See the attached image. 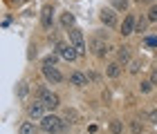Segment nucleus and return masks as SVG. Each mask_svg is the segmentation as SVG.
<instances>
[{
  "instance_id": "nucleus-1",
  "label": "nucleus",
  "mask_w": 157,
  "mask_h": 134,
  "mask_svg": "<svg viewBox=\"0 0 157 134\" xmlns=\"http://www.w3.org/2000/svg\"><path fill=\"white\" fill-rule=\"evenodd\" d=\"M40 128L45 130V132H49V134H59V132H65L67 130V125L61 121L59 116H54V114H45L40 118Z\"/></svg>"
},
{
  "instance_id": "nucleus-2",
  "label": "nucleus",
  "mask_w": 157,
  "mask_h": 134,
  "mask_svg": "<svg viewBox=\"0 0 157 134\" xmlns=\"http://www.w3.org/2000/svg\"><path fill=\"white\" fill-rule=\"evenodd\" d=\"M70 40H72V45H74V49L78 52V56H83L85 54V40H83V34H81V29H70Z\"/></svg>"
},
{
  "instance_id": "nucleus-3",
  "label": "nucleus",
  "mask_w": 157,
  "mask_h": 134,
  "mask_svg": "<svg viewBox=\"0 0 157 134\" xmlns=\"http://www.w3.org/2000/svg\"><path fill=\"white\" fill-rule=\"evenodd\" d=\"M40 101L45 103V107H49V110H54V107H59V105H61L59 96L52 94V92H47V89H40Z\"/></svg>"
},
{
  "instance_id": "nucleus-4",
  "label": "nucleus",
  "mask_w": 157,
  "mask_h": 134,
  "mask_svg": "<svg viewBox=\"0 0 157 134\" xmlns=\"http://www.w3.org/2000/svg\"><path fill=\"white\" fill-rule=\"evenodd\" d=\"M56 52H59V56L63 60H74L76 56H78V52L74 49V45H59L56 47Z\"/></svg>"
},
{
  "instance_id": "nucleus-5",
  "label": "nucleus",
  "mask_w": 157,
  "mask_h": 134,
  "mask_svg": "<svg viewBox=\"0 0 157 134\" xmlns=\"http://www.w3.org/2000/svg\"><path fill=\"white\" fill-rule=\"evenodd\" d=\"M43 74H45V78L52 81V83H61L63 81V74L56 67H52V65H43Z\"/></svg>"
},
{
  "instance_id": "nucleus-6",
  "label": "nucleus",
  "mask_w": 157,
  "mask_h": 134,
  "mask_svg": "<svg viewBox=\"0 0 157 134\" xmlns=\"http://www.w3.org/2000/svg\"><path fill=\"white\" fill-rule=\"evenodd\" d=\"M27 112H29L32 118H43L45 116V103L43 101H34L29 107H27Z\"/></svg>"
},
{
  "instance_id": "nucleus-7",
  "label": "nucleus",
  "mask_w": 157,
  "mask_h": 134,
  "mask_svg": "<svg viewBox=\"0 0 157 134\" xmlns=\"http://www.w3.org/2000/svg\"><path fill=\"white\" fill-rule=\"evenodd\" d=\"M101 23H103V25H108V27H115V25H117L115 9H103V11H101Z\"/></svg>"
},
{
  "instance_id": "nucleus-8",
  "label": "nucleus",
  "mask_w": 157,
  "mask_h": 134,
  "mask_svg": "<svg viewBox=\"0 0 157 134\" xmlns=\"http://www.w3.org/2000/svg\"><path fill=\"white\" fill-rule=\"evenodd\" d=\"M135 27H137V20H135V16H126L124 25H121V34H124V36H128V34L135 31Z\"/></svg>"
},
{
  "instance_id": "nucleus-9",
  "label": "nucleus",
  "mask_w": 157,
  "mask_h": 134,
  "mask_svg": "<svg viewBox=\"0 0 157 134\" xmlns=\"http://www.w3.org/2000/svg\"><path fill=\"white\" fill-rule=\"evenodd\" d=\"M88 76L85 74H81V72H74L72 76H70V83H72V85H78V87H83V85H88Z\"/></svg>"
},
{
  "instance_id": "nucleus-10",
  "label": "nucleus",
  "mask_w": 157,
  "mask_h": 134,
  "mask_svg": "<svg viewBox=\"0 0 157 134\" xmlns=\"http://www.w3.org/2000/svg\"><path fill=\"white\" fill-rule=\"evenodd\" d=\"M52 7H45V9H43V16H40V23H43V27H47V29H49V27H52Z\"/></svg>"
},
{
  "instance_id": "nucleus-11",
  "label": "nucleus",
  "mask_w": 157,
  "mask_h": 134,
  "mask_svg": "<svg viewBox=\"0 0 157 134\" xmlns=\"http://www.w3.org/2000/svg\"><path fill=\"white\" fill-rule=\"evenodd\" d=\"M119 74H121V65H119V63H110V65H108V76H110V78H117Z\"/></svg>"
},
{
  "instance_id": "nucleus-12",
  "label": "nucleus",
  "mask_w": 157,
  "mask_h": 134,
  "mask_svg": "<svg viewBox=\"0 0 157 134\" xmlns=\"http://www.w3.org/2000/svg\"><path fill=\"white\" fill-rule=\"evenodd\" d=\"M61 23H63V27H67V29H74V16L72 13H63Z\"/></svg>"
},
{
  "instance_id": "nucleus-13",
  "label": "nucleus",
  "mask_w": 157,
  "mask_h": 134,
  "mask_svg": "<svg viewBox=\"0 0 157 134\" xmlns=\"http://www.w3.org/2000/svg\"><path fill=\"white\" fill-rule=\"evenodd\" d=\"M18 134H36V128H34V123H23L20 125V130H18Z\"/></svg>"
},
{
  "instance_id": "nucleus-14",
  "label": "nucleus",
  "mask_w": 157,
  "mask_h": 134,
  "mask_svg": "<svg viewBox=\"0 0 157 134\" xmlns=\"http://www.w3.org/2000/svg\"><path fill=\"white\" fill-rule=\"evenodd\" d=\"M128 60H130V47H121L119 49V63H124V65H126Z\"/></svg>"
},
{
  "instance_id": "nucleus-15",
  "label": "nucleus",
  "mask_w": 157,
  "mask_h": 134,
  "mask_svg": "<svg viewBox=\"0 0 157 134\" xmlns=\"http://www.w3.org/2000/svg\"><path fill=\"white\" fill-rule=\"evenodd\" d=\"M148 23H157V5H153L148 11Z\"/></svg>"
},
{
  "instance_id": "nucleus-16",
  "label": "nucleus",
  "mask_w": 157,
  "mask_h": 134,
  "mask_svg": "<svg viewBox=\"0 0 157 134\" xmlns=\"http://www.w3.org/2000/svg\"><path fill=\"white\" fill-rule=\"evenodd\" d=\"M112 5H115V9H126L128 0H112Z\"/></svg>"
},
{
  "instance_id": "nucleus-17",
  "label": "nucleus",
  "mask_w": 157,
  "mask_h": 134,
  "mask_svg": "<svg viewBox=\"0 0 157 134\" xmlns=\"http://www.w3.org/2000/svg\"><path fill=\"white\" fill-rule=\"evenodd\" d=\"M110 130H112V134H121V123L119 121H112L110 123Z\"/></svg>"
},
{
  "instance_id": "nucleus-18",
  "label": "nucleus",
  "mask_w": 157,
  "mask_h": 134,
  "mask_svg": "<svg viewBox=\"0 0 157 134\" xmlns=\"http://www.w3.org/2000/svg\"><path fill=\"white\" fill-rule=\"evenodd\" d=\"M151 89H153V81H144L141 83V92H144V94H148Z\"/></svg>"
},
{
  "instance_id": "nucleus-19",
  "label": "nucleus",
  "mask_w": 157,
  "mask_h": 134,
  "mask_svg": "<svg viewBox=\"0 0 157 134\" xmlns=\"http://www.w3.org/2000/svg\"><path fill=\"white\" fill-rule=\"evenodd\" d=\"M43 65H52V67H54V65H56V56H47V58L43 60Z\"/></svg>"
},
{
  "instance_id": "nucleus-20",
  "label": "nucleus",
  "mask_w": 157,
  "mask_h": 134,
  "mask_svg": "<svg viewBox=\"0 0 157 134\" xmlns=\"http://www.w3.org/2000/svg\"><path fill=\"white\" fill-rule=\"evenodd\" d=\"M27 94V83H20L18 85V96H25Z\"/></svg>"
},
{
  "instance_id": "nucleus-21",
  "label": "nucleus",
  "mask_w": 157,
  "mask_h": 134,
  "mask_svg": "<svg viewBox=\"0 0 157 134\" xmlns=\"http://www.w3.org/2000/svg\"><path fill=\"white\" fill-rule=\"evenodd\" d=\"M146 45H151V47H157V36H151V38H146Z\"/></svg>"
},
{
  "instance_id": "nucleus-22",
  "label": "nucleus",
  "mask_w": 157,
  "mask_h": 134,
  "mask_svg": "<svg viewBox=\"0 0 157 134\" xmlns=\"http://www.w3.org/2000/svg\"><path fill=\"white\" fill-rule=\"evenodd\" d=\"M148 118H151V123H157V110L148 112Z\"/></svg>"
},
{
  "instance_id": "nucleus-23",
  "label": "nucleus",
  "mask_w": 157,
  "mask_h": 134,
  "mask_svg": "<svg viewBox=\"0 0 157 134\" xmlns=\"http://www.w3.org/2000/svg\"><path fill=\"white\" fill-rule=\"evenodd\" d=\"M130 72H132V74H135V72H139V63H137V60H132V63H130Z\"/></svg>"
},
{
  "instance_id": "nucleus-24",
  "label": "nucleus",
  "mask_w": 157,
  "mask_h": 134,
  "mask_svg": "<svg viewBox=\"0 0 157 134\" xmlns=\"http://www.w3.org/2000/svg\"><path fill=\"white\" fill-rule=\"evenodd\" d=\"M148 20V18H146ZM146 20H137V31H144V27H146Z\"/></svg>"
},
{
  "instance_id": "nucleus-25",
  "label": "nucleus",
  "mask_w": 157,
  "mask_h": 134,
  "mask_svg": "<svg viewBox=\"0 0 157 134\" xmlns=\"http://www.w3.org/2000/svg\"><path fill=\"white\" fill-rule=\"evenodd\" d=\"M65 118H72V121H74V118H76V112H74V110H67V112H65Z\"/></svg>"
},
{
  "instance_id": "nucleus-26",
  "label": "nucleus",
  "mask_w": 157,
  "mask_h": 134,
  "mask_svg": "<svg viewBox=\"0 0 157 134\" xmlns=\"http://www.w3.org/2000/svg\"><path fill=\"white\" fill-rule=\"evenodd\" d=\"M151 81H153V85H155V83H157V69H155V72H153V76H151Z\"/></svg>"
},
{
  "instance_id": "nucleus-27",
  "label": "nucleus",
  "mask_w": 157,
  "mask_h": 134,
  "mask_svg": "<svg viewBox=\"0 0 157 134\" xmlns=\"http://www.w3.org/2000/svg\"><path fill=\"white\" fill-rule=\"evenodd\" d=\"M139 2H153V0H139Z\"/></svg>"
}]
</instances>
